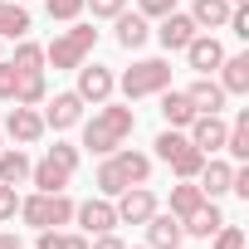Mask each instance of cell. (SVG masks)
I'll list each match as a JSON object with an SVG mask.
<instances>
[{
    "label": "cell",
    "instance_id": "cell-1",
    "mask_svg": "<svg viewBox=\"0 0 249 249\" xmlns=\"http://www.w3.org/2000/svg\"><path fill=\"white\" fill-rule=\"evenodd\" d=\"M132 127H137V112H132V107H117V103H98L93 122L83 127V147H88L93 157H107V152H117L122 142L132 137Z\"/></svg>",
    "mask_w": 249,
    "mask_h": 249
},
{
    "label": "cell",
    "instance_id": "cell-2",
    "mask_svg": "<svg viewBox=\"0 0 249 249\" xmlns=\"http://www.w3.org/2000/svg\"><path fill=\"white\" fill-rule=\"evenodd\" d=\"M20 220L30 230H59V225L73 220V200L64 191H35V196L20 200Z\"/></svg>",
    "mask_w": 249,
    "mask_h": 249
},
{
    "label": "cell",
    "instance_id": "cell-3",
    "mask_svg": "<svg viewBox=\"0 0 249 249\" xmlns=\"http://www.w3.org/2000/svg\"><path fill=\"white\" fill-rule=\"evenodd\" d=\"M157 157H161L181 181H196V176H200V166H205V152H196V147H191V137H186L181 127H166V132L157 137Z\"/></svg>",
    "mask_w": 249,
    "mask_h": 249
},
{
    "label": "cell",
    "instance_id": "cell-4",
    "mask_svg": "<svg viewBox=\"0 0 249 249\" xmlns=\"http://www.w3.org/2000/svg\"><path fill=\"white\" fill-rule=\"evenodd\" d=\"M93 44H98V30H93V25H73V30L54 35V44L44 49V64H54V69H78V64L93 54Z\"/></svg>",
    "mask_w": 249,
    "mask_h": 249
},
{
    "label": "cell",
    "instance_id": "cell-5",
    "mask_svg": "<svg viewBox=\"0 0 249 249\" xmlns=\"http://www.w3.org/2000/svg\"><path fill=\"white\" fill-rule=\"evenodd\" d=\"M161 88H171V64H166V59H137L127 73H122V93H127V103L152 98V93H161Z\"/></svg>",
    "mask_w": 249,
    "mask_h": 249
},
{
    "label": "cell",
    "instance_id": "cell-6",
    "mask_svg": "<svg viewBox=\"0 0 249 249\" xmlns=\"http://www.w3.org/2000/svg\"><path fill=\"white\" fill-rule=\"evenodd\" d=\"M112 210H117V225H147L157 215V196L147 186H127L122 196H112Z\"/></svg>",
    "mask_w": 249,
    "mask_h": 249
},
{
    "label": "cell",
    "instance_id": "cell-7",
    "mask_svg": "<svg viewBox=\"0 0 249 249\" xmlns=\"http://www.w3.org/2000/svg\"><path fill=\"white\" fill-rule=\"evenodd\" d=\"M73 73H78V88H73V93H78L83 103H107V98H112V88H117V78H112V69H107V64H88V59H83Z\"/></svg>",
    "mask_w": 249,
    "mask_h": 249
},
{
    "label": "cell",
    "instance_id": "cell-8",
    "mask_svg": "<svg viewBox=\"0 0 249 249\" xmlns=\"http://www.w3.org/2000/svg\"><path fill=\"white\" fill-rule=\"evenodd\" d=\"M5 132H10L20 147H35L49 127H44V112H35V107H25V103H10V112H5Z\"/></svg>",
    "mask_w": 249,
    "mask_h": 249
},
{
    "label": "cell",
    "instance_id": "cell-9",
    "mask_svg": "<svg viewBox=\"0 0 249 249\" xmlns=\"http://www.w3.org/2000/svg\"><path fill=\"white\" fill-rule=\"evenodd\" d=\"M225 132H230V122H225L220 112H196V122H191V147L205 152V157H215V152H225Z\"/></svg>",
    "mask_w": 249,
    "mask_h": 249
},
{
    "label": "cell",
    "instance_id": "cell-10",
    "mask_svg": "<svg viewBox=\"0 0 249 249\" xmlns=\"http://www.w3.org/2000/svg\"><path fill=\"white\" fill-rule=\"evenodd\" d=\"M78 122H83V98H78V93H54V98H44V127L69 132V127H78Z\"/></svg>",
    "mask_w": 249,
    "mask_h": 249
},
{
    "label": "cell",
    "instance_id": "cell-11",
    "mask_svg": "<svg viewBox=\"0 0 249 249\" xmlns=\"http://www.w3.org/2000/svg\"><path fill=\"white\" fill-rule=\"evenodd\" d=\"M73 220L83 225V234H107V230L117 225V210H112V200H107V196H98V200L73 205Z\"/></svg>",
    "mask_w": 249,
    "mask_h": 249
},
{
    "label": "cell",
    "instance_id": "cell-12",
    "mask_svg": "<svg viewBox=\"0 0 249 249\" xmlns=\"http://www.w3.org/2000/svg\"><path fill=\"white\" fill-rule=\"evenodd\" d=\"M196 35H200V30H196V20H191V15H181V10L161 15V30H157V39H161V49H166V54H171V49H186Z\"/></svg>",
    "mask_w": 249,
    "mask_h": 249
},
{
    "label": "cell",
    "instance_id": "cell-13",
    "mask_svg": "<svg viewBox=\"0 0 249 249\" xmlns=\"http://www.w3.org/2000/svg\"><path fill=\"white\" fill-rule=\"evenodd\" d=\"M181 54L191 59V69H196V73H215V69H220V59H225V44H220L215 35H196Z\"/></svg>",
    "mask_w": 249,
    "mask_h": 249
},
{
    "label": "cell",
    "instance_id": "cell-14",
    "mask_svg": "<svg viewBox=\"0 0 249 249\" xmlns=\"http://www.w3.org/2000/svg\"><path fill=\"white\" fill-rule=\"evenodd\" d=\"M181 239H186V230H181V220H176L171 210H166V215L157 210V215L147 220V244H152V249H181Z\"/></svg>",
    "mask_w": 249,
    "mask_h": 249
},
{
    "label": "cell",
    "instance_id": "cell-15",
    "mask_svg": "<svg viewBox=\"0 0 249 249\" xmlns=\"http://www.w3.org/2000/svg\"><path fill=\"white\" fill-rule=\"evenodd\" d=\"M230 176H234V166H230V161H215V157H205V166H200L196 186L205 191V200H215V196H225V191H230Z\"/></svg>",
    "mask_w": 249,
    "mask_h": 249
},
{
    "label": "cell",
    "instance_id": "cell-16",
    "mask_svg": "<svg viewBox=\"0 0 249 249\" xmlns=\"http://www.w3.org/2000/svg\"><path fill=\"white\" fill-rule=\"evenodd\" d=\"M161 117H166V127H191L196 122V103L176 88H161Z\"/></svg>",
    "mask_w": 249,
    "mask_h": 249
},
{
    "label": "cell",
    "instance_id": "cell-17",
    "mask_svg": "<svg viewBox=\"0 0 249 249\" xmlns=\"http://www.w3.org/2000/svg\"><path fill=\"white\" fill-rule=\"evenodd\" d=\"M220 88L225 93H249V54H225L220 59Z\"/></svg>",
    "mask_w": 249,
    "mask_h": 249
},
{
    "label": "cell",
    "instance_id": "cell-18",
    "mask_svg": "<svg viewBox=\"0 0 249 249\" xmlns=\"http://www.w3.org/2000/svg\"><path fill=\"white\" fill-rule=\"evenodd\" d=\"M220 225H225V215L215 210V200H205V205H196V210H191V215L181 220V230H186V234H196V239H210V234H215Z\"/></svg>",
    "mask_w": 249,
    "mask_h": 249
},
{
    "label": "cell",
    "instance_id": "cell-19",
    "mask_svg": "<svg viewBox=\"0 0 249 249\" xmlns=\"http://www.w3.org/2000/svg\"><path fill=\"white\" fill-rule=\"evenodd\" d=\"M117 166H122V176H127L132 186H147L152 181V157L147 152H127V147H117V152H107Z\"/></svg>",
    "mask_w": 249,
    "mask_h": 249
},
{
    "label": "cell",
    "instance_id": "cell-20",
    "mask_svg": "<svg viewBox=\"0 0 249 249\" xmlns=\"http://www.w3.org/2000/svg\"><path fill=\"white\" fill-rule=\"evenodd\" d=\"M186 98H191V103H196V112H220V107H225V98H230V93H225V88H220V83H215V78H196V83H191V88H186Z\"/></svg>",
    "mask_w": 249,
    "mask_h": 249
},
{
    "label": "cell",
    "instance_id": "cell-21",
    "mask_svg": "<svg viewBox=\"0 0 249 249\" xmlns=\"http://www.w3.org/2000/svg\"><path fill=\"white\" fill-rule=\"evenodd\" d=\"M112 20H117V44H122V49H142V44L152 39L147 15H127V10H122V15H112Z\"/></svg>",
    "mask_w": 249,
    "mask_h": 249
},
{
    "label": "cell",
    "instance_id": "cell-22",
    "mask_svg": "<svg viewBox=\"0 0 249 249\" xmlns=\"http://www.w3.org/2000/svg\"><path fill=\"white\" fill-rule=\"evenodd\" d=\"M230 0H196L191 5V20H196V30H225V20H230Z\"/></svg>",
    "mask_w": 249,
    "mask_h": 249
},
{
    "label": "cell",
    "instance_id": "cell-23",
    "mask_svg": "<svg viewBox=\"0 0 249 249\" xmlns=\"http://www.w3.org/2000/svg\"><path fill=\"white\" fill-rule=\"evenodd\" d=\"M30 35V10L15 0H0V39H25Z\"/></svg>",
    "mask_w": 249,
    "mask_h": 249
},
{
    "label": "cell",
    "instance_id": "cell-24",
    "mask_svg": "<svg viewBox=\"0 0 249 249\" xmlns=\"http://www.w3.org/2000/svg\"><path fill=\"white\" fill-rule=\"evenodd\" d=\"M30 157H25V147H5L0 152V181L5 186H20V181H30Z\"/></svg>",
    "mask_w": 249,
    "mask_h": 249
},
{
    "label": "cell",
    "instance_id": "cell-25",
    "mask_svg": "<svg viewBox=\"0 0 249 249\" xmlns=\"http://www.w3.org/2000/svg\"><path fill=\"white\" fill-rule=\"evenodd\" d=\"M30 181H35V191H64V186H69L73 176H69L64 166H54V161L44 157V161H35V166H30Z\"/></svg>",
    "mask_w": 249,
    "mask_h": 249
},
{
    "label": "cell",
    "instance_id": "cell-26",
    "mask_svg": "<svg viewBox=\"0 0 249 249\" xmlns=\"http://www.w3.org/2000/svg\"><path fill=\"white\" fill-rule=\"evenodd\" d=\"M225 152H230L234 161H249V107L230 122V132H225Z\"/></svg>",
    "mask_w": 249,
    "mask_h": 249
},
{
    "label": "cell",
    "instance_id": "cell-27",
    "mask_svg": "<svg viewBox=\"0 0 249 249\" xmlns=\"http://www.w3.org/2000/svg\"><path fill=\"white\" fill-rule=\"evenodd\" d=\"M196 205H205V191H200L196 181H181V186H171V215H176V220H186Z\"/></svg>",
    "mask_w": 249,
    "mask_h": 249
},
{
    "label": "cell",
    "instance_id": "cell-28",
    "mask_svg": "<svg viewBox=\"0 0 249 249\" xmlns=\"http://www.w3.org/2000/svg\"><path fill=\"white\" fill-rule=\"evenodd\" d=\"M10 64H15L20 73H44V49H39V44H35L30 35H25V39L15 44V54H10Z\"/></svg>",
    "mask_w": 249,
    "mask_h": 249
},
{
    "label": "cell",
    "instance_id": "cell-29",
    "mask_svg": "<svg viewBox=\"0 0 249 249\" xmlns=\"http://www.w3.org/2000/svg\"><path fill=\"white\" fill-rule=\"evenodd\" d=\"M127 186H132V181L122 176V166H117L112 157H107V161L98 166V196H107V200H112V196H122V191H127Z\"/></svg>",
    "mask_w": 249,
    "mask_h": 249
},
{
    "label": "cell",
    "instance_id": "cell-30",
    "mask_svg": "<svg viewBox=\"0 0 249 249\" xmlns=\"http://www.w3.org/2000/svg\"><path fill=\"white\" fill-rule=\"evenodd\" d=\"M35 249H88V234H69V230H39Z\"/></svg>",
    "mask_w": 249,
    "mask_h": 249
},
{
    "label": "cell",
    "instance_id": "cell-31",
    "mask_svg": "<svg viewBox=\"0 0 249 249\" xmlns=\"http://www.w3.org/2000/svg\"><path fill=\"white\" fill-rule=\"evenodd\" d=\"M15 93H20V69L0 59V103H15Z\"/></svg>",
    "mask_w": 249,
    "mask_h": 249
},
{
    "label": "cell",
    "instance_id": "cell-32",
    "mask_svg": "<svg viewBox=\"0 0 249 249\" xmlns=\"http://www.w3.org/2000/svg\"><path fill=\"white\" fill-rule=\"evenodd\" d=\"M210 239H215V249H244V230H239V225H230V220H225Z\"/></svg>",
    "mask_w": 249,
    "mask_h": 249
},
{
    "label": "cell",
    "instance_id": "cell-33",
    "mask_svg": "<svg viewBox=\"0 0 249 249\" xmlns=\"http://www.w3.org/2000/svg\"><path fill=\"white\" fill-rule=\"evenodd\" d=\"M44 5H49V20H78L83 15V0H44Z\"/></svg>",
    "mask_w": 249,
    "mask_h": 249
},
{
    "label": "cell",
    "instance_id": "cell-34",
    "mask_svg": "<svg viewBox=\"0 0 249 249\" xmlns=\"http://www.w3.org/2000/svg\"><path fill=\"white\" fill-rule=\"evenodd\" d=\"M83 10H93V20H112L127 10V0H83Z\"/></svg>",
    "mask_w": 249,
    "mask_h": 249
},
{
    "label": "cell",
    "instance_id": "cell-35",
    "mask_svg": "<svg viewBox=\"0 0 249 249\" xmlns=\"http://www.w3.org/2000/svg\"><path fill=\"white\" fill-rule=\"evenodd\" d=\"M171 10H176V0H137V15H147V20H161Z\"/></svg>",
    "mask_w": 249,
    "mask_h": 249
},
{
    "label": "cell",
    "instance_id": "cell-36",
    "mask_svg": "<svg viewBox=\"0 0 249 249\" xmlns=\"http://www.w3.org/2000/svg\"><path fill=\"white\" fill-rule=\"evenodd\" d=\"M15 215H20V196H15V186L0 181V220H15Z\"/></svg>",
    "mask_w": 249,
    "mask_h": 249
},
{
    "label": "cell",
    "instance_id": "cell-37",
    "mask_svg": "<svg viewBox=\"0 0 249 249\" xmlns=\"http://www.w3.org/2000/svg\"><path fill=\"white\" fill-rule=\"evenodd\" d=\"M225 25H230V30H234V35H239V39H249V10H244V5H234V10H230V20H225Z\"/></svg>",
    "mask_w": 249,
    "mask_h": 249
},
{
    "label": "cell",
    "instance_id": "cell-38",
    "mask_svg": "<svg viewBox=\"0 0 249 249\" xmlns=\"http://www.w3.org/2000/svg\"><path fill=\"white\" fill-rule=\"evenodd\" d=\"M88 249H127V244H122V239L107 230V234H93V244H88Z\"/></svg>",
    "mask_w": 249,
    "mask_h": 249
},
{
    "label": "cell",
    "instance_id": "cell-39",
    "mask_svg": "<svg viewBox=\"0 0 249 249\" xmlns=\"http://www.w3.org/2000/svg\"><path fill=\"white\" fill-rule=\"evenodd\" d=\"M0 249H25V244H20L15 234H0Z\"/></svg>",
    "mask_w": 249,
    "mask_h": 249
},
{
    "label": "cell",
    "instance_id": "cell-40",
    "mask_svg": "<svg viewBox=\"0 0 249 249\" xmlns=\"http://www.w3.org/2000/svg\"><path fill=\"white\" fill-rule=\"evenodd\" d=\"M230 5H249V0H230Z\"/></svg>",
    "mask_w": 249,
    "mask_h": 249
},
{
    "label": "cell",
    "instance_id": "cell-41",
    "mask_svg": "<svg viewBox=\"0 0 249 249\" xmlns=\"http://www.w3.org/2000/svg\"><path fill=\"white\" fill-rule=\"evenodd\" d=\"M0 152H5V137H0Z\"/></svg>",
    "mask_w": 249,
    "mask_h": 249
},
{
    "label": "cell",
    "instance_id": "cell-42",
    "mask_svg": "<svg viewBox=\"0 0 249 249\" xmlns=\"http://www.w3.org/2000/svg\"><path fill=\"white\" fill-rule=\"evenodd\" d=\"M0 44H5V39H0ZM0 59H5V49H0Z\"/></svg>",
    "mask_w": 249,
    "mask_h": 249
},
{
    "label": "cell",
    "instance_id": "cell-43",
    "mask_svg": "<svg viewBox=\"0 0 249 249\" xmlns=\"http://www.w3.org/2000/svg\"><path fill=\"white\" fill-rule=\"evenodd\" d=\"M15 5H30V0H15Z\"/></svg>",
    "mask_w": 249,
    "mask_h": 249
},
{
    "label": "cell",
    "instance_id": "cell-44",
    "mask_svg": "<svg viewBox=\"0 0 249 249\" xmlns=\"http://www.w3.org/2000/svg\"><path fill=\"white\" fill-rule=\"evenodd\" d=\"M137 249H152V244H137Z\"/></svg>",
    "mask_w": 249,
    "mask_h": 249
}]
</instances>
